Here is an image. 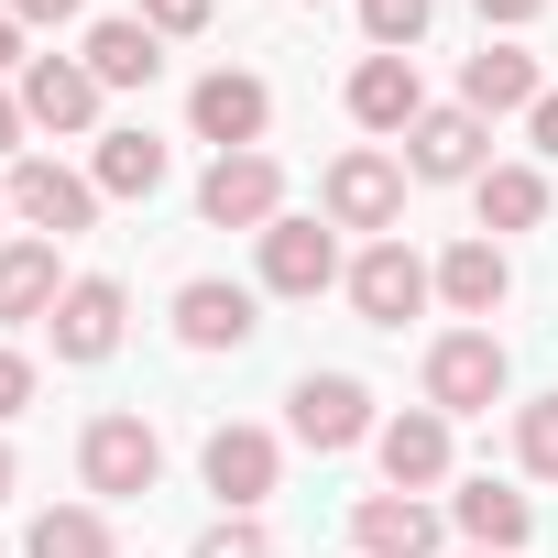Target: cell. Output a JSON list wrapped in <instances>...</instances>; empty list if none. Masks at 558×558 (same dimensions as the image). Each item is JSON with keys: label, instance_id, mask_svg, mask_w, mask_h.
Returning <instances> with one entry per match:
<instances>
[{"label": "cell", "instance_id": "1", "mask_svg": "<svg viewBox=\"0 0 558 558\" xmlns=\"http://www.w3.org/2000/svg\"><path fill=\"white\" fill-rule=\"evenodd\" d=\"M77 482H88L99 504L154 493V482H165V438H154V416H132V405L88 416V427H77Z\"/></svg>", "mask_w": 558, "mask_h": 558}, {"label": "cell", "instance_id": "2", "mask_svg": "<svg viewBox=\"0 0 558 558\" xmlns=\"http://www.w3.org/2000/svg\"><path fill=\"white\" fill-rule=\"evenodd\" d=\"M0 197H12V219H23L34 241H77V230H99V208H110L99 175H88V165H56V154H23Z\"/></svg>", "mask_w": 558, "mask_h": 558}, {"label": "cell", "instance_id": "3", "mask_svg": "<svg viewBox=\"0 0 558 558\" xmlns=\"http://www.w3.org/2000/svg\"><path fill=\"white\" fill-rule=\"evenodd\" d=\"M318 219H329V230H373V241H395V219H405V165H395L384 143H351V154L318 175Z\"/></svg>", "mask_w": 558, "mask_h": 558}, {"label": "cell", "instance_id": "4", "mask_svg": "<svg viewBox=\"0 0 558 558\" xmlns=\"http://www.w3.org/2000/svg\"><path fill=\"white\" fill-rule=\"evenodd\" d=\"M340 286H351L362 329H405V318H427V296H438V263L405 252V230H395V241H362V252H351Z\"/></svg>", "mask_w": 558, "mask_h": 558}, {"label": "cell", "instance_id": "5", "mask_svg": "<svg viewBox=\"0 0 558 558\" xmlns=\"http://www.w3.org/2000/svg\"><path fill=\"white\" fill-rule=\"evenodd\" d=\"M504 384H514V373H504V340H493V329H438V340H427V405H438L449 427H460V416H493Z\"/></svg>", "mask_w": 558, "mask_h": 558}, {"label": "cell", "instance_id": "6", "mask_svg": "<svg viewBox=\"0 0 558 558\" xmlns=\"http://www.w3.org/2000/svg\"><path fill=\"white\" fill-rule=\"evenodd\" d=\"M197 471H208L219 514H263V504H274V482H286V438H274V427H252V416H230V427H208Z\"/></svg>", "mask_w": 558, "mask_h": 558}, {"label": "cell", "instance_id": "7", "mask_svg": "<svg viewBox=\"0 0 558 558\" xmlns=\"http://www.w3.org/2000/svg\"><path fill=\"white\" fill-rule=\"evenodd\" d=\"M384 416H373V384L362 373H307L296 395H286V438L296 449H318V460H340V449H362Z\"/></svg>", "mask_w": 558, "mask_h": 558}, {"label": "cell", "instance_id": "8", "mask_svg": "<svg viewBox=\"0 0 558 558\" xmlns=\"http://www.w3.org/2000/svg\"><path fill=\"white\" fill-rule=\"evenodd\" d=\"M197 219L263 241L274 219H286V165H274V154H208V175H197Z\"/></svg>", "mask_w": 558, "mask_h": 558}, {"label": "cell", "instance_id": "9", "mask_svg": "<svg viewBox=\"0 0 558 558\" xmlns=\"http://www.w3.org/2000/svg\"><path fill=\"white\" fill-rule=\"evenodd\" d=\"M186 132L219 143V154H263V132H274V88H263L252 66H208V77L186 88Z\"/></svg>", "mask_w": 558, "mask_h": 558}, {"label": "cell", "instance_id": "10", "mask_svg": "<svg viewBox=\"0 0 558 558\" xmlns=\"http://www.w3.org/2000/svg\"><path fill=\"white\" fill-rule=\"evenodd\" d=\"M482 165H493V121L460 110V99L405 132V175H416V186H482Z\"/></svg>", "mask_w": 558, "mask_h": 558}, {"label": "cell", "instance_id": "11", "mask_svg": "<svg viewBox=\"0 0 558 558\" xmlns=\"http://www.w3.org/2000/svg\"><path fill=\"white\" fill-rule=\"evenodd\" d=\"M438 307H449L460 329H493V318L514 307V263H504V241H493V230H471V241H449V252H438Z\"/></svg>", "mask_w": 558, "mask_h": 558}, {"label": "cell", "instance_id": "12", "mask_svg": "<svg viewBox=\"0 0 558 558\" xmlns=\"http://www.w3.org/2000/svg\"><path fill=\"white\" fill-rule=\"evenodd\" d=\"M373 460H384V493H438L460 449H449V416L438 405H395L373 427Z\"/></svg>", "mask_w": 558, "mask_h": 558}, {"label": "cell", "instance_id": "13", "mask_svg": "<svg viewBox=\"0 0 558 558\" xmlns=\"http://www.w3.org/2000/svg\"><path fill=\"white\" fill-rule=\"evenodd\" d=\"M66 286H77V274H66V241H34V230L0 241V329H45Z\"/></svg>", "mask_w": 558, "mask_h": 558}, {"label": "cell", "instance_id": "14", "mask_svg": "<svg viewBox=\"0 0 558 558\" xmlns=\"http://www.w3.org/2000/svg\"><path fill=\"white\" fill-rule=\"evenodd\" d=\"M340 230L329 219H274L263 230V296H329L340 286Z\"/></svg>", "mask_w": 558, "mask_h": 558}, {"label": "cell", "instance_id": "15", "mask_svg": "<svg viewBox=\"0 0 558 558\" xmlns=\"http://www.w3.org/2000/svg\"><path fill=\"white\" fill-rule=\"evenodd\" d=\"M252 329H263L252 286H230V274H186L175 286V340L186 351H252Z\"/></svg>", "mask_w": 558, "mask_h": 558}, {"label": "cell", "instance_id": "16", "mask_svg": "<svg viewBox=\"0 0 558 558\" xmlns=\"http://www.w3.org/2000/svg\"><path fill=\"white\" fill-rule=\"evenodd\" d=\"M351 547L362 558H438L449 547V514L427 493H362L351 504Z\"/></svg>", "mask_w": 558, "mask_h": 558}, {"label": "cell", "instance_id": "17", "mask_svg": "<svg viewBox=\"0 0 558 558\" xmlns=\"http://www.w3.org/2000/svg\"><path fill=\"white\" fill-rule=\"evenodd\" d=\"M121 318H132V296L110 286V274H77V286L56 296V318H45V340H56V362H110Z\"/></svg>", "mask_w": 558, "mask_h": 558}, {"label": "cell", "instance_id": "18", "mask_svg": "<svg viewBox=\"0 0 558 558\" xmlns=\"http://www.w3.org/2000/svg\"><path fill=\"white\" fill-rule=\"evenodd\" d=\"M12 88H23V121H34V132H88V143H99V99H110V88H99L77 56H34Z\"/></svg>", "mask_w": 558, "mask_h": 558}, {"label": "cell", "instance_id": "19", "mask_svg": "<svg viewBox=\"0 0 558 558\" xmlns=\"http://www.w3.org/2000/svg\"><path fill=\"white\" fill-rule=\"evenodd\" d=\"M351 121L384 132V143H405V132L427 121V77H416V56H362V66H351Z\"/></svg>", "mask_w": 558, "mask_h": 558}, {"label": "cell", "instance_id": "20", "mask_svg": "<svg viewBox=\"0 0 558 558\" xmlns=\"http://www.w3.org/2000/svg\"><path fill=\"white\" fill-rule=\"evenodd\" d=\"M77 66H88L99 88H154V77H165V34H154L143 12H110V23H88Z\"/></svg>", "mask_w": 558, "mask_h": 558}, {"label": "cell", "instance_id": "21", "mask_svg": "<svg viewBox=\"0 0 558 558\" xmlns=\"http://www.w3.org/2000/svg\"><path fill=\"white\" fill-rule=\"evenodd\" d=\"M547 99V77H536V56L525 45H493L482 34V56L460 66V110H482V121H504V110H536Z\"/></svg>", "mask_w": 558, "mask_h": 558}, {"label": "cell", "instance_id": "22", "mask_svg": "<svg viewBox=\"0 0 558 558\" xmlns=\"http://www.w3.org/2000/svg\"><path fill=\"white\" fill-rule=\"evenodd\" d=\"M449 525H460L471 547H493V558H514V547L536 536V504H525L514 482H493V471H482V482H460V493H449Z\"/></svg>", "mask_w": 558, "mask_h": 558}, {"label": "cell", "instance_id": "23", "mask_svg": "<svg viewBox=\"0 0 558 558\" xmlns=\"http://www.w3.org/2000/svg\"><path fill=\"white\" fill-rule=\"evenodd\" d=\"M88 175H99V197H154V186L175 175V154H165L154 132H99V143H88Z\"/></svg>", "mask_w": 558, "mask_h": 558}, {"label": "cell", "instance_id": "24", "mask_svg": "<svg viewBox=\"0 0 558 558\" xmlns=\"http://www.w3.org/2000/svg\"><path fill=\"white\" fill-rule=\"evenodd\" d=\"M471 208H482V230H493V241H514V230H547V175H536V165H482Z\"/></svg>", "mask_w": 558, "mask_h": 558}, {"label": "cell", "instance_id": "25", "mask_svg": "<svg viewBox=\"0 0 558 558\" xmlns=\"http://www.w3.org/2000/svg\"><path fill=\"white\" fill-rule=\"evenodd\" d=\"M23 558H121V536H110L99 504H45L34 536H23Z\"/></svg>", "mask_w": 558, "mask_h": 558}, {"label": "cell", "instance_id": "26", "mask_svg": "<svg viewBox=\"0 0 558 558\" xmlns=\"http://www.w3.org/2000/svg\"><path fill=\"white\" fill-rule=\"evenodd\" d=\"M351 12H362V45L373 56H416L427 23H438V0H351Z\"/></svg>", "mask_w": 558, "mask_h": 558}, {"label": "cell", "instance_id": "27", "mask_svg": "<svg viewBox=\"0 0 558 558\" xmlns=\"http://www.w3.org/2000/svg\"><path fill=\"white\" fill-rule=\"evenodd\" d=\"M514 471L525 482H558V395H525L514 405Z\"/></svg>", "mask_w": 558, "mask_h": 558}, {"label": "cell", "instance_id": "28", "mask_svg": "<svg viewBox=\"0 0 558 558\" xmlns=\"http://www.w3.org/2000/svg\"><path fill=\"white\" fill-rule=\"evenodd\" d=\"M186 558H274V525L263 514H219V525H197Z\"/></svg>", "mask_w": 558, "mask_h": 558}, {"label": "cell", "instance_id": "29", "mask_svg": "<svg viewBox=\"0 0 558 558\" xmlns=\"http://www.w3.org/2000/svg\"><path fill=\"white\" fill-rule=\"evenodd\" d=\"M132 12L165 34V45H186V34H208V0H132Z\"/></svg>", "mask_w": 558, "mask_h": 558}, {"label": "cell", "instance_id": "30", "mask_svg": "<svg viewBox=\"0 0 558 558\" xmlns=\"http://www.w3.org/2000/svg\"><path fill=\"white\" fill-rule=\"evenodd\" d=\"M34 405V351H12V340H0V427H12Z\"/></svg>", "mask_w": 558, "mask_h": 558}, {"label": "cell", "instance_id": "31", "mask_svg": "<svg viewBox=\"0 0 558 558\" xmlns=\"http://www.w3.org/2000/svg\"><path fill=\"white\" fill-rule=\"evenodd\" d=\"M0 12H12V23L34 34V23H77V12H88V0H0Z\"/></svg>", "mask_w": 558, "mask_h": 558}, {"label": "cell", "instance_id": "32", "mask_svg": "<svg viewBox=\"0 0 558 558\" xmlns=\"http://www.w3.org/2000/svg\"><path fill=\"white\" fill-rule=\"evenodd\" d=\"M23 132H34L23 121V88H0V165H23Z\"/></svg>", "mask_w": 558, "mask_h": 558}, {"label": "cell", "instance_id": "33", "mask_svg": "<svg viewBox=\"0 0 558 558\" xmlns=\"http://www.w3.org/2000/svg\"><path fill=\"white\" fill-rule=\"evenodd\" d=\"M471 12H482V23H504V34H525V23L547 12V0H471Z\"/></svg>", "mask_w": 558, "mask_h": 558}, {"label": "cell", "instance_id": "34", "mask_svg": "<svg viewBox=\"0 0 558 558\" xmlns=\"http://www.w3.org/2000/svg\"><path fill=\"white\" fill-rule=\"evenodd\" d=\"M525 143H536V154H558V88H547V99L525 110Z\"/></svg>", "mask_w": 558, "mask_h": 558}, {"label": "cell", "instance_id": "35", "mask_svg": "<svg viewBox=\"0 0 558 558\" xmlns=\"http://www.w3.org/2000/svg\"><path fill=\"white\" fill-rule=\"evenodd\" d=\"M23 66H34V45H23V23H12V12H0V77H23Z\"/></svg>", "mask_w": 558, "mask_h": 558}, {"label": "cell", "instance_id": "36", "mask_svg": "<svg viewBox=\"0 0 558 558\" xmlns=\"http://www.w3.org/2000/svg\"><path fill=\"white\" fill-rule=\"evenodd\" d=\"M12 482H23V460H12V438H0V504H12Z\"/></svg>", "mask_w": 558, "mask_h": 558}, {"label": "cell", "instance_id": "37", "mask_svg": "<svg viewBox=\"0 0 558 558\" xmlns=\"http://www.w3.org/2000/svg\"><path fill=\"white\" fill-rule=\"evenodd\" d=\"M0 241H12V197H0Z\"/></svg>", "mask_w": 558, "mask_h": 558}, {"label": "cell", "instance_id": "38", "mask_svg": "<svg viewBox=\"0 0 558 558\" xmlns=\"http://www.w3.org/2000/svg\"><path fill=\"white\" fill-rule=\"evenodd\" d=\"M460 558H493V547H460Z\"/></svg>", "mask_w": 558, "mask_h": 558}, {"label": "cell", "instance_id": "39", "mask_svg": "<svg viewBox=\"0 0 558 558\" xmlns=\"http://www.w3.org/2000/svg\"><path fill=\"white\" fill-rule=\"evenodd\" d=\"M307 12H318V0H307Z\"/></svg>", "mask_w": 558, "mask_h": 558}]
</instances>
